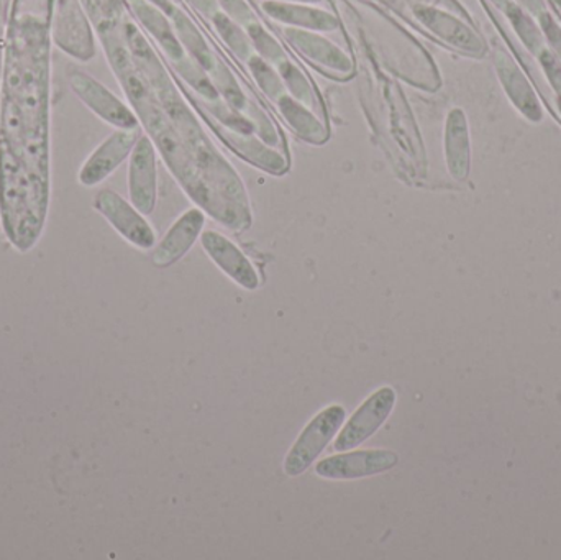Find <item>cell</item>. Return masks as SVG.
Returning <instances> with one entry per match:
<instances>
[{
	"instance_id": "cell-1",
	"label": "cell",
	"mask_w": 561,
	"mask_h": 560,
	"mask_svg": "<svg viewBox=\"0 0 561 560\" xmlns=\"http://www.w3.org/2000/svg\"><path fill=\"white\" fill-rule=\"evenodd\" d=\"M346 411L342 404H330L309 421L284 459V473L299 477L319 459L330 441L345 423Z\"/></svg>"
},
{
	"instance_id": "cell-2",
	"label": "cell",
	"mask_w": 561,
	"mask_h": 560,
	"mask_svg": "<svg viewBox=\"0 0 561 560\" xmlns=\"http://www.w3.org/2000/svg\"><path fill=\"white\" fill-rule=\"evenodd\" d=\"M398 395L392 387H381L369 395L362 407L352 414L342 431L336 434L333 449L339 453L355 449L369 439L389 420L396 407Z\"/></svg>"
},
{
	"instance_id": "cell-3",
	"label": "cell",
	"mask_w": 561,
	"mask_h": 560,
	"mask_svg": "<svg viewBox=\"0 0 561 560\" xmlns=\"http://www.w3.org/2000/svg\"><path fill=\"white\" fill-rule=\"evenodd\" d=\"M69 85L89 111L94 112L99 118L107 122L112 127L122 128V130L138 128L137 115L98 79L82 71H72L69 75Z\"/></svg>"
},
{
	"instance_id": "cell-4",
	"label": "cell",
	"mask_w": 561,
	"mask_h": 560,
	"mask_svg": "<svg viewBox=\"0 0 561 560\" xmlns=\"http://www.w3.org/2000/svg\"><path fill=\"white\" fill-rule=\"evenodd\" d=\"M414 16L432 35L447 43L451 48L467 55L481 58L486 55L488 46L483 36L454 13L445 12L432 5H415Z\"/></svg>"
},
{
	"instance_id": "cell-5",
	"label": "cell",
	"mask_w": 561,
	"mask_h": 560,
	"mask_svg": "<svg viewBox=\"0 0 561 560\" xmlns=\"http://www.w3.org/2000/svg\"><path fill=\"white\" fill-rule=\"evenodd\" d=\"M399 456L392 450H353L327 457L316 466V473L327 480H356L379 476L398 466Z\"/></svg>"
},
{
	"instance_id": "cell-6",
	"label": "cell",
	"mask_w": 561,
	"mask_h": 560,
	"mask_svg": "<svg viewBox=\"0 0 561 560\" xmlns=\"http://www.w3.org/2000/svg\"><path fill=\"white\" fill-rule=\"evenodd\" d=\"M95 209L108 220L125 240L138 249L150 250L157 243V236L144 214L111 190L101 191L95 197Z\"/></svg>"
},
{
	"instance_id": "cell-7",
	"label": "cell",
	"mask_w": 561,
	"mask_h": 560,
	"mask_svg": "<svg viewBox=\"0 0 561 560\" xmlns=\"http://www.w3.org/2000/svg\"><path fill=\"white\" fill-rule=\"evenodd\" d=\"M128 194L144 216L153 213L158 194L157 153L147 135H140L130 153Z\"/></svg>"
},
{
	"instance_id": "cell-8",
	"label": "cell",
	"mask_w": 561,
	"mask_h": 560,
	"mask_svg": "<svg viewBox=\"0 0 561 560\" xmlns=\"http://www.w3.org/2000/svg\"><path fill=\"white\" fill-rule=\"evenodd\" d=\"M494 66H496L497 78H500L501 85H503L511 104L527 121L533 122V124H540L546 117V111H543L542 102H540L536 89L530 84L516 59L506 49L497 48L494 52Z\"/></svg>"
},
{
	"instance_id": "cell-9",
	"label": "cell",
	"mask_w": 561,
	"mask_h": 560,
	"mask_svg": "<svg viewBox=\"0 0 561 560\" xmlns=\"http://www.w3.org/2000/svg\"><path fill=\"white\" fill-rule=\"evenodd\" d=\"M138 138H140L138 128H130V130L117 128L114 134L108 135L82 164L79 171L81 184L95 186L107 180L124 163L125 158L130 157Z\"/></svg>"
},
{
	"instance_id": "cell-10",
	"label": "cell",
	"mask_w": 561,
	"mask_h": 560,
	"mask_svg": "<svg viewBox=\"0 0 561 560\" xmlns=\"http://www.w3.org/2000/svg\"><path fill=\"white\" fill-rule=\"evenodd\" d=\"M201 242H203L204 250H206L209 259L237 285L243 286L249 292L259 288L260 276L255 266L243 255L242 250L236 243L230 242L227 237L216 232V230L204 232Z\"/></svg>"
},
{
	"instance_id": "cell-11",
	"label": "cell",
	"mask_w": 561,
	"mask_h": 560,
	"mask_svg": "<svg viewBox=\"0 0 561 560\" xmlns=\"http://www.w3.org/2000/svg\"><path fill=\"white\" fill-rule=\"evenodd\" d=\"M206 217L203 210L190 209L176 220L168 230L157 249L153 252V263L160 268L173 265L178 260L183 259L191 249H193L196 240L203 233Z\"/></svg>"
},
{
	"instance_id": "cell-12",
	"label": "cell",
	"mask_w": 561,
	"mask_h": 560,
	"mask_svg": "<svg viewBox=\"0 0 561 560\" xmlns=\"http://www.w3.org/2000/svg\"><path fill=\"white\" fill-rule=\"evenodd\" d=\"M445 163L448 173L457 181L468 180L471 170L470 125L463 108H451L445 121Z\"/></svg>"
},
{
	"instance_id": "cell-13",
	"label": "cell",
	"mask_w": 561,
	"mask_h": 560,
	"mask_svg": "<svg viewBox=\"0 0 561 560\" xmlns=\"http://www.w3.org/2000/svg\"><path fill=\"white\" fill-rule=\"evenodd\" d=\"M284 36L297 52L302 53L310 61L340 72L352 71L353 65L348 55L319 33L289 26L284 30Z\"/></svg>"
},
{
	"instance_id": "cell-14",
	"label": "cell",
	"mask_w": 561,
	"mask_h": 560,
	"mask_svg": "<svg viewBox=\"0 0 561 560\" xmlns=\"http://www.w3.org/2000/svg\"><path fill=\"white\" fill-rule=\"evenodd\" d=\"M263 12L273 20H278L294 28L310 30V32H333L339 28V20L333 16V13L307 3L266 0L263 2Z\"/></svg>"
},
{
	"instance_id": "cell-15",
	"label": "cell",
	"mask_w": 561,
	"mask_h": 560,
	"mask_svg": "<svg viewBox=\"0 0 561 560\" xmlns=\"http://www.w3.org/2000/svg\"><path fill=\"white\" fill-rule=\"evenodd\" d=\"M131 5H134L135 15L138 16L141 25L160 43L164 53L176 61H183V45L178 38L174 25H171L170 20H168L167 13L154 7L153 3L147 2V0H134Z\"/></svg>"
},
{
	"instance_id": "cell-16",
	"label": "cell",
	"mask_w": 561,
	"mask_h": 560,
	"mask_svg": "<svg viewBox=\"0 0 561 560\" xmlns=\"http://www.w3.org/2000/svg\"><path fill=\"white\" fill-rule=\"evenodd\" d=\"M171 16H173L174 30H176L178 38H180L183 48L190 52L201 69L213 72L219 61H217L213 49L209 48L197 26L194 25L193 20L186 13L181 12L180 9L174 10Z\"/></svg>"
},
{
	"instance_id": "cell-17",
	"label": "cell",
	"mask_w": 561,
	"mask_h": 560,
	"mask_svg": "<svg viewBox=\"0 0 561 560\" xmlns=\"http://www.w3.org/2000/svg\"><path fill=\"white\" fill-rule=\"evenodd\" d=\"M280 114L286 118L287 124L297 132L302 138H309L312 141H320L327 137L325 128L320 124L319 118L304 105L296 101L293 95L283 94L278 99Z\"/></svg>"
},
{
	"instance_id": "cell-18",
	"label": "cell",
	"mask_w": 561,
	"mask_h": 560,
	"mask_svg": "<svg viewBox=\"0 0 561 560\" xmlns=\"http://www.w3.org/2000/svg\"><path fill=\"white\" fill-rule=\"evenodd\" d=\"M504 15L510 20L514 32L519 36L523 45L526 46L534 56L539 55V53L546 48V38H543L542 30H540L536 16L530 15L527 10L517 5L516 2H511L510 5L504 9Z\"/></svg>"
},
{
	"instance_id": "cell-19",
	"label": "cell",
	"mask_w": 561,
	"mask_h": 560,
	"mask_svg": "<svg viewBox=\"0 0 561 560\" xmlns=\"http://www.w3.org/2000/svg\"><path fill=\"white\" fill-rule=\"evenodd\" d=\"M213 20L224 43H226L240 59H247V61H249L250 56L253 55V45L245 26L240 25V23H237L236 20L230 19V16L226 15L224 12H217L216 15L213 16Z\"/></svg>"
},
{
	"instance_id": "cell-20",
	"label": "cell",
	"mask_w": 561,
	"mask_h": 560,
	"mask_svg": "<svg viewBox=\"0 0 561 560\" xmlns=\"http://www.w3.org/2000/svg\"><path fill=\"white\" fill-rule=\"evenodd\" d=\"M276 69H278L280 79H283L284 88L290 92L289 95H293L296 101L302 102L304 105L312 107L316 104V94H313L309 81L293 61L286 58L276 66Z\"/></svg>"
},
{
	"instance_id": "cell-21",
	"label": "cell",
	"mask_w": 561,
	"mask_h": 560,
	"mask_svg": "<svg viewBox=\"0 0 561 560\" xmlns=\"http://www.w3.org/2000/svg\"><path fill=\"white\" fill-rule=\"evenodd\" d=\"M249 66L256 84L270 99H279L284 94L286 88H284L283 79H280L278 69L273 68L272 62L265 61L262 56L253 53L250 56Z\"/></svg>"
},
{
	"instance_id": "cell-22",
	"label": "cell",
	"mask_w": 561,
	"mask_h": 560,
	"mask_svg": "<svg viewBox=\"0 0 561 560\" xmlns=\"http://www.w3.org/2000/svg\"><path fill=\"white\" fill-rule=\"evenodd\" d=\"M250 39H252L253 49L256 55L262 56L265 61L278 66L280 61L287 58L284 53L283 46L279 45L278 39L273 38L272 33L266 32L265 26L260 25L259 20L245 26Z\"/></svg>"
},
{
	"instance_id": "cell-23",
	"label": "cell",
	"mask_w": 561,
	"mask_h": 560,
	"mask_svg": "<svg viewBox=\"0 0 561 560\" xmlns=\"http://www.w3.org/2000/svg\"><path fill=\"white\" fill-rule=\"evenodd\" d=\"M214 76H216L217 84H219L220 91L226 95L227 102L232 105L233 108L245 107V98H243L242 91H240L239 84L236 79L232 78L226 66L217 62L216 69H214Z\"/></svg>"
},
{
	"instance_id": "cell-24",
	"label": "cell",
	"mask_w": 561,
	"mask_h": 560,
	"mask_svg": "<svg viewBox=\"0 0 561 560\" xmlns=\"http://www.w3.org/2000/svg\"><path fill=\"white\" fill-rule=\"evenodd\" d=\"M536 58L539 59L553 91L557 92V95H561V59L559 56L549 46H546Z\"/></svg>"
},
{
	"instance_id": "cell-25",
	"label": "cell",
	"mask_w": 561,
	"mask_h": 560,
	"mask_svg": "<svg viewBox=\"0 0 561 560\" xmlns=\"http://www.w3.org/2000/svg\"><path fill=\"white\" fill-rule=\"evenodd\" d=\"M217 2H219L224 13L236 20L240 25L249 26L250 23L256 22L255 12L245 0H217Z\"/></svg>"
},
{
	"instance_id": "cell-26",
	"label": "cell",
	"mask_w": 561,
	"mask_h": 560,
	"mask_svg": "<svg viewBox=\"0 0 561 560\" xmlns=\"http://www.w3.org/2000/svg\"><path fill=\"white\" fill-rule=\"evenodd\" d=\"M539 22L540 30H542L543 38H546L547 45L549 48L556 53L557 56L561 59V26L560 23L553 19L552 13L547 10L546 13L537 19Z\"/></svg>"
},
{
	"instance_id": "cell-27",
	"label": "cell",
	"mask_w": 561,
	"mask_h": 560,
	"mask_svg": "<svg viewBox=\"0 0 561 560\" xmlns=\"http://www.w3.org/2000/svg\"><path fill=\"white\" fill-rule=\"evenodd\" d=\"M513 2L523 7L524 10H527V12H529L530 15L536 16V19H539L542 13H546L547 10H549L547 9L546 0H513Z\"/></svg>"
},
{
	"instance_id": "cell-28",
	"label": "cell",
	"mask_w": 561,
	"mask_h": 560,
	"mask_svg": "<svg viewBox=\"0 0 561 560\" xmlns=\"http://www.w3.org/2000/svg\"><path fill=\"white\" fill-rule=\"evenodd\" d=\"M197 12L207 16H214L219 12V2L217 0H187Z\"/></svg>"
},
{
	"instance_id": "cell-29",
	"label": "cell",
	"mask_w": 561,
	"mask_h": 560,
	"mask_svg": "<svg viewBox=\"0 0 561 560\" xmlns=\"http://www.w3.org/2000/svg\"><path fill=\"white\" fill-rule=\"evenodd\" d=\"M147 2L153 3L154 7H158V9L163 10L167 15H173L174 10H176V7L173 5V2L171 0H147Z\"/></svg>"
},
{
	"instance_id": "cell-30",
	"label": "cell",
	"mask_w": 561,
	"mask_h": 560,
	"mask_svg": "<svg viewBox=\"0 0 561 560\" xmlns=\"http://www.w3.org/2000/svg\"><path fill=\"white\" fill-rule=\"evenodd\" d=\"M490 2L493 3L496 9H500L501 12H504V9H506L513 0H490Z\"/></svg>"
},
{
	"instance_id": "cell-31",
	"label": "cell",
	"mask_w": 561,
	"mask_h": 560,
	"mask_svg": "<svg viewBox=\"0 0 561 560\" xmlns=\"http://www.w3.org/2000/svg\"><path fill=\"white\" fill-rule=\"evenodd\" d=\"M278 2L319 3L320 0H278Z\"/></svg>"
},
{
	"instance_id": "cell-32",
	"label": "cell",
	"mask_w": 561,
	"mask_h": 560,
	"mask_svg": "<svg viewBox=\"0 0 561 560\" xmlns=\"http://www.w3.org/2000/svg\"><path fill=\"white\" fill-rule=\"evenodd\" d=\"M557 108H559L561 115V95H557Z\"/></svg>"
}]
</instances>
